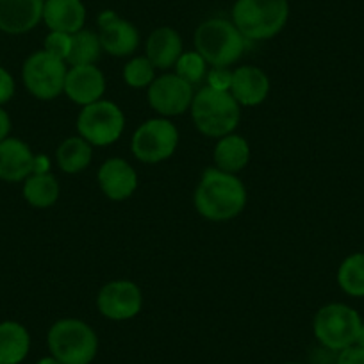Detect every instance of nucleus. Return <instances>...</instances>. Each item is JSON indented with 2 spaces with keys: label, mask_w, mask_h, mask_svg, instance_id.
I'll use <instances>...</instances> for the list:
<instances>
[{
  "label": "nucleus",
  "mask_w": 364,
  "mask_h": 364,
  "mask_svg": "<svg viewBox=\"0 0 364 364\" xmlns=\"http://www.w3.org/2000/svg\"><path fill=\"white\" fill-rule=\"evenodd\" d=\"M193 204L202 218L209 222H229L243 213L247 188L237 175L208 168L198 181Z\"/></svg>",
  "instance_id": "obj_1"
},
{
  "label": "nucleus",
  "mask_w": 364,
  "mask_h": 364,
  "mask_svg": "<svg viewBox=\"0 0 364 364\" xmlns=\"http://www.w3.org/2000/svg\"><path fill=\"white\" fill-rule=\"evenodd\" d=\"M191 118L198 131L208 138H223L232 134L241 120V106L230 91L204 86L195 93L190 107Z\"/></svg>",
  "instance_id": "obj_2"
},
{
  "label": "nucleus",
  "mask_w": 364,
  "mask_h": 364,
  "mask_svg": "<svg viewBox=\"0 0 364 364\" xmlns=\"http://www.w3.org/2000/svg\"><path fill=\"white\" fill-rule=\"evenodd\" d=\"M288 18V0H236L232 8V23L245 40L252 41L277 36Z\"/></svg>",
  "instance_id": "obj_3"
},
{
  "label": "nucleus",
  "mask_w": 364,
  "mask_h": 364,
  "mask_svg": "<svg viewBox=\"0 0 364 364\" xmlns=\"http://www.w3.org/2000/svg\"><path fill=\"white\" fill-rule=\"evenodd\" d=\"M195 48L213 68H229L236 65L245 52L247 40L232 22L211 18L195 31Z\"/></svg>",
  "instance_id": "obj_4"
},
{
  "label": "nucleus",
  "mask_w": 364,
  "mask_h": 364,
  "mask_svg": "<svg viewBox=\"0 0 364 364\" xmlns=\"http://www.w3.org/2000/svg\"><path fill=\"white\" fill-rule=\"evenodd\" d=\"M48 350L63 364H91L99 352L97 332L82 320L63 318L47 334Z\"/></svg>",
  "instance_id": "obj_5"
},
{
  "label": "nucleus",
  "mask_w": 364,
  "mask_h": 364,
  "mask_svg": "<svg viewBox=\"0 0 364 364\" xmlns=\"http://www.w3.org/2000/svg\"><path fill=\"white\" fill-rule=\"evenodd\" d=\"M360 325V316L350 306L327 304L314 316L313 331L321 346L332 352H341L355 345Z\"/></svg>",
  "instance_id": "obj_6"
},
{
  "label": "nucleus",
  "mask_w": 364,
  "mask_h": 364,
  "mask_svg": "<svg viewBox=\"0 0 364 364\" xmlns=\"http://www.w3.org/2000/svg\"><path fill=\"white\" fill-rule=\"evenodd\" d=\"M77 132L91 146H109L122 138L125 114L111 100H99L84 106L77 117Z\"/></svg>",
  "instance_id": "obj_7"
},
{
  "label": "nucleus",
  "mask_w": 364,
  "mask_h": 364,
  "mask_svg": "<svg viewBox=\"0 0 364 364\" xmlns=\"http://www.w3.org/2000/svg\"><path fill=\"white\" fill-rule=\"evenodd\" d=\"M68 65L63 59L38 50L26 59L22 66V80L27 91L38 100H54L65 93Z\"/></svg>",
  "instance_id": "obj_8"
},
{
  "label": "nucleus",
  "mask_w": 364,
  "mask_h": 364,
  "mask_svg": "<svg viewBox=\"0 0 364 364\" xmlns=\"http://www.w3.org/2000/svg\"><path fill=\"white\" fill-rule=\"evenodd\" d=\"M178 146V131L170 118H150L143 122L131 138V150L138 161L157 164L170 159Z\"/></svg>",
  "instance_id": "obj_9"
},
{
  "label": "nucleus",
  "mask_w": 364,
  "mask_h": 364,
  "mask_svg": "<svg viewBox=\"0 0 364 364\" xmlns=\"http://www.w3.org/2000/svg\"><path fill=\"white\" fill-rule=\"evenodd\" d=\"M146 100L159 117L171 118L190 111L195 99V87L177 73H164L150 84Z\"/></svg>",
  "instance_id": "obj_10"
},
{
  "label": "nucleus",
  "mask_w": 364,
  "mask_h": 364,
  "mask_svg": "<svg viewBox=\"0 0 364 364\" xmlns=\"http://www.w3.org/2000/svg\"><path fill=\"white\" fill-rule=\"evenodd\" d=\"M97 307L107 320L125 321L138 316L143 307V293L136 282L127 279L111 281L100 288Z\"/></svg>",
  "instance_id": "obj_11"
},
{
  "label": "nucleus",
  "mask_w": 364,
  "mask_h": 364,
  "mask_svg": "<svg viewBox=\"0 0 364 364\" xmlns=\"http://www.w3.org/2000/svg\"><path fill=\"white\" fill-rule=\"evenodd\" d=\"M99 38L102 50L114 58H127L139 47L138 29L113 11H104L99 16Z\"/></svg>",
  "instance_id": "obj_12"
},
{
  "label": "nucleus",
  "mask_w": 364,
  "mask_h": 364,
  "mask_svg": "<svg viewBox=\"0 0 364 364\" xmlns=\"http://www.w3.org/2000/svg\"><path fill=\"white\" fill-rule=\"evenodd\" d=\"M106 93V77L97 65L70 66L65 80V95L77 106L84 107L102 100Z\"/></svg>",
  "instance_id": "obj_13"
},
{
  "label": "nucleus",
  "mask_w": 364,
  "mask_h": 364,
  "mask_svg": "<svg viewBox=\"0 0 364 364\" xmlns=\"http://www.w3.org/2000/svg\"><path fill=\"white\" fill-rule=\"evenodd\" d=\"M100 191L113 202H124L136 193L139 184L134 168L122 157H111L104 161L99 168Z\"/></svg>",
  "instance_id": "obj_14"
},
{
  "label": "nucleus",
  "mask_w": 364,
  "mask_h": 364,
  "mask_svg": "<svg viewBox=\"0 0 364 364\" xmlns=\"http://www.w3.org/2000/svg\"><path fill=\"white\" fill-rule=\"evenodd\" d=\"M269 77L257 66L245 65L232 70L230 95L241 107H255L269 95Z\"/></svg>",
  "instance_id": "obj_15"
},
{
  "label": "nucleus",
  "mask_w": 364,
  "mask_h": 364,
  "mask_svg": "<svg viewBox=\"0 0 364 364\" xmlns=\"http://www.w3.org/2000/svg\"><path fill=\"white\" fill-rule=\"evenodd\" d=\"M45 0H0V31L26 34L43 20Z\"/></svg>",
  "instance_id": "obj_16"
},
{
  "label": "nucleus",
  "mask_w": 364,
  "mask_h": 364,
  "mask_svg": "<svg viewBox=\"0 0 364 364\" xmlns=\"http://www.w3.org/2000/svg\"><path fill=\"white\" fill-rule=\"evenodd\" d=\"M34 154L26 141L6 138L0 141V181L22 182L34 171Z\"/></svg>",
  "instance_id": "obj_17"
},
{
  "label": "nucleus",
  "mask_w": 364,
  "mask_h": 364,
  "mask_svg": "<svg viewBox=\"0 0 364 364\" xmlns=\"http://www.w3.org/2000/svg\"><path fill=\"white\" fill-rule=\"evenodd\" d=\"M43 22L55 33L75 34L84 29L86 8L82 0H45Z\"/></svg>",
  "instance_id": "obj_18"
},
{
  "label": "nucleus",
  "mask_w": 364,
  "mask_h": 364,
  "mask_svg": "<svg viewBox=\"0 0 364 364\" xmlns=\"http://www.w3.org/2000/svg\"><path fill=\"white\" fill-rule=\"evenodd\" d=\"M145 55L156 66V70H168L175 66L182 55V40L171 27H159L149 36L145 45Z\"/></svg>",
  "instance_id": "obj_19"
},
{
  "label": "nucleus",
  "mask_w": 364,
  "mask_h": 364,
  "mask_svg": "<svg viewBox=\"0 0 364 364\" xmlns=\"http://www.w3.org/2000/svg\"><path fill=\"white\" fill-rule=\"evenodd\" d=\"M215 168L227 173H240L250 163V145L240 134H227L220 138L213 152Z\"/></svg>",
  "instance_id": "obj_20"
},
{
  "label": "nucleus",
  "mask_w": 364,
  "mask_h": 364,
  "mask_svg": "<svg viewBox=\"0 0 364 364\" xmlns=\"http://www.w3.org/2000/svg\"><path fill=\"white\" fill-rule=\"evenodd\" d=\"M31 348L29 331L18 321L0 323V364H20Z\"/></svg>",
  "instance_id": "obj_21"
},
{
  "label": "nucleus",
  "mask_w": 364,
  "mask_h": 364,
  "mask_svg": "<svg viewBox=\"0 0 364 364\" xmlns=\"http://www.w3.org/2000/svg\"><path fill=\"white\" fill-rule=\"evenodd\" d=\"M91 159H93V146L80 136L63 139L61 145L55 150L58 166L68 175H75L86 170L91 164Z\"/></svg>",
  "instance_id": "obj_22"
},
{
  "label": "nucleus",
  "mask_w": 364,
  "mask_h": 364,
  "mask_svg": "<svg viewBox=\"0 0 364 364\" xmlns=\"http://www.w3.org/2000/svg\"><path fill=\"white\" fill-rule=\"evenodd\" d=\"M61 188L50 171L47 173H33L23 181V198L29 205L36 209L52 208L59 200Z\"/></svg>",
  "instance_id": "obj_23"
},
{
  "label": "nucleus",
  "mask_w": 364,
  "mask_h": 364,
  "mask_svg": "<svg viewBox=\"0 0 364 364\" xmlns=\"http://www.w3.org/2000/svg\"><path fill=\"white\" fill-rule=\"evenodd\" d=\"M102 45H100L99 34L93 31L82 29L79 33L72 34V48L66 59V65L70 66H84L97 65L102 54Z\"/></svg>",
  "instance_id": "obj_24"
},
{
  "label": "nucleus",
  "mask_w": 364,
  "mask_h": 364,
  "mask_svg": "<svg viewBox=\"0 0 364 364\" xmlns=\"http://www.w3.org/2000/svg\"><path fill=\"white\" fill-rule=\"evenodd\" d=\"M338 284L346 295L364 296V252L352 254L338 269Z\"/></svg>",
  "instance_id": "obj_25"
},
{
  "label": "nucleus",
  "mask_w": 364,
  "mask_h": 364,
  "mask_svg": "<svg viewBox=\"0 0 364 364\" xmlns=\"http://www.w3.org/2000/svg\"><path fill=\"white\" fill-rule=\"evenodd\" d=\"M173 68V73H177L181 79L190 82L193 87L208 77V61L197 50L182 52V55L177 59Z\"/></svg>",
  "instance_id": "obj_26"
},
{
  "label": "nucleus",
  "mask_w": 364,
  "mask_h": 364,
  "mask_svg": "<svg viewBox=\"0 0 364 364\" xmlns=\"http://www.w3.org/2000/svg\"><path fill=\"white\" fill-rule=\"evenodd\" d=\"M154 79H156V66L149 61L146 55L132 58L125 65L124 80L127 86L134 87V90H143V87H149Z\"/></svg>",
  "instance_id": "obj_27"
},
{
  "label": "nucleus",
  "mask_w": 364,
  "mask_h": 364,
  "mask_svg": "<svg viewBox=\"0 0 364 364\" xmlns=\"http://www.w3.org/2000/svg\"><path fill=\"white\" fill-rule=\"evenodd\" d=\"M70 48H72V34L66 33H55V31H50L48 36L45 38V52L55 55V58L66 61L70 55Z\"/></svg>",
  "instance_id": "obj_28"
},
{
  "label": "nucleus",
  "mask_w": 364,
  "mask_h": 364,
  "mask_svg": "<svg viewBox=\"0 0 364 364\" xmlns=\"http://www.w3.org/2000/svg\"><path fill=\"white\" fill-rule=\"evenodd\" d=\"M232 82V72L229 68H213L208 73V86L220 91H229Z\"/></svg>",
  "instance_id": "obj_29"
},
{
  "label": "nucleus",
  "mask_w": 364,
  "mask_h": 364,
  "mask_svg": "<svg viewBox=\"0 0 364 364\" xmlns=\"http://www.w3.org/2000/svg\"><path fill=\"white\" fill-rule=\"evenodd\" d=\"M15 90L16 84L13 75L4 68V66H0V106L8 104L9 100L15 97Z\"/></svg>",
  "instance_id": "obj_30"
},
{
  "label": "nucleus",
  "mask_w": 364,
  "mask_h": 364,
  "mask_svg": "<svg viewBox=\"0 0 364 364\" xmlns=\"http://www.w3.org/2000/svg\"><path fill=\"white\" fill-rule=\"evenodd\" d=\"M336 364H364V348H360L359 345H352L341 350Z\"/></svg>",
  "instance_id": "obj_31"
},
{
  "label": "nucleus",
  "mask_w": 364,
  "mask_h": 364,
  "mask_svg": "<svg viewBox=\"0 0 364 364\" xmlns=\"http://www.w3.org/2000/svg\"><path fill=\"white\" fill-rule=\"evenodd\" d=\"M9 132H11V118H9L8 111L0 106V141L9 138Z\"/></svg>",
  "instance_id": "obj_32"
},
{
  "label": "nucleus",
  "mask_w": 364,
  "mask_h": 364,
  "mask_svg": "<svg viewBox=\"0 0 364 364\" xmlns=\"http://www.w3.org/2000/svg\"><path fill=\"white\" fill-rule=\"evenodd\" d=\"M36 364H63V363H61V360L55 359L54 355H50V357H43V359L38 360Z\"/></svg>",
  "instance_id": "obj_33"
},
{
  "label": "nucleus",
  "mask_w": 364,
  "mask_h": 364,
  "mask_svg": "<svg viewBox=\"0 0 364 364\" xmlns=\"http://www.w3.org/2000/svg\"><path fill=\"white\" fill-rule=\"evenodd\" d=\"M355 345H359L360 348H364V323L360 325V331H359V336H357Z\"/></svg>",
  "instance_id": "obj_34"
},
{
  "label": "nucleus",
  "mask_w": 364,
  "mask_h": 364,
  "mask_svg": "<svg viewBox=\"0 0 364 364\" xmlns=\"http://www.w3.org/2000/svg\"><path fill=\"white\" fill-rule=\"evenodd\" d=\"M286 364H299V363H286Z\"/></svg>",
  "instance_id": "obj_35"
}]
</instances>
